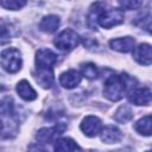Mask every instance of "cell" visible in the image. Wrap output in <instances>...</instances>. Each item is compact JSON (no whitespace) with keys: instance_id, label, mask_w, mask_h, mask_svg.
Instances as JSON below:
<instances>
[{"instance_id":"cell-1","label":"cell","mask_w":152,"mask_h":152,"mask_svg":"<svg viewBox=\"0 0 152 152\" xmlns=\"http://www.w3.org/2000/svg\"><path fill=\"white\" fill-rule=\"evenodd\" d=\"M57 62V55L50 49H39L36 53V81L43 88H51L53 84L52 68Z\"/></svg>"},{"instance_id":"cell-2","label":"cell","mask_w":152,"mask_h":152,"mask_svg":"<svg viewBox=\"0 0 152 152\" xmlns=\"http://www.w3.org/2000/svg\"><path fill=\"white\" fill-rule=\"evenodd\" d=\"M134 81L126 74L112 75L104 82L103 95L110 101H119L124 97L125 93L129 88V82Z\"/></svg>"},{"instance_id":"cell-3","label":"cell","mask_w":152,"mask_h":152,"mask_svg":"<svg viewBox=\"0 0 152 152\" xmlns=\"http://www.w3.org/2000/svg\"><path fill=\"white\" fill-rule=\"evenodd\" d=\"M21 55L15 48H8L0 55V65L5 71L10 74L19 71L21 68Z\"/></svg>"},{"instance_id":"cell-4","label":"cell","mask_w":152,"mask_h":152,"mask_svg":"<svg viewBox=\"0 0 152 152\" xmlns=\"http://www.w3.org/2000/svg\"><path fill=\"white\" fill-rule=\"evenodd\" d=\"M55 45L62 50V51H71L72 49H75L78 43H80V37L78 34L71 30V28H65L64 31H62L56 38H55Z\"/></svg>"},{"instance_id":"cell-5","label":"cell","mask_w":152,"mask_h":152,"mask_svg":"<svg viewBox=\"0 0 152 152\" xmlns=\"http://www.w3.org/2000/svg\"><path fill=\"white\" fill-rule=\"evenodd\" d=\"M124 23V12L120 8L104 10L97 18V24L104 28H110Z\"/></svg>"},{"instance_id":"cell-6","label":"cell","mask_w":152,"mask_h":152,"mask_svg":"<svg viewBox=\"0 0 152 152\" xmlns=\"http://www.w3.org/2000/svg\"><path fill=\"white\" fill-rule=\"evenodd\" d=\"M65 128H66V126L64 124H57L53 127L42 128V129H39L37 132L36 139L40 144H51V142H55L56 139L65 131Z\"/></svg>"},{"instance_id":"cell-7","label":"cell","mask_w":152,"mask_h":152,"mask_svg":"<svg viewBox=\"0 0 152 152\" xmlns=\"http://www.w3.org/2000/svg\"><path fill=\"white\" fill-rule=\"evenodd\" d=\"M102 129V122L99 118L94 115L86 116L81 124V131L87 135V137H95L97 135Z\"/></svg>"},{"instance_id":"cell-8","label":"cell","mask_w":152,"mask_h":152,"mask_svg":"<svg viewBox=\"0 0 152 152\" xmlns=\"http://www.w3.org/2000/svg\"><path fill=\"white\" fill-rule=\"evenodd\" d=\"M133 57L134 59L141 65H150L152 61V51L150 44H139L138 48L133 49Z\"/></svg>"},{"instance_id":"cell-9","label":"cell","mask_w":152,"mask_h":152,"mask_svg":"<svg viewBox=\"0 0 152 152\" xmlns=\"http://www.w3.org/2000/svg\"><path fill=\"white\" fill-rule=\"evenodd\" d=\"M128 100L135 106H147L151 102V90L150 88L134 89L129 93Z\"/></svg>"},{"instance_id":"cell-10","label":"cell","mask_w":152,"mask_h":152,"mask_svg":"<svg viewBox=\"0 0 152 152\" xmlns=\"http://www.w3.org/2000/svg\"><path fill=\"white\" fill-rule=\"evenodd\" d=\"M81 80L82 76L76 70H68L59 76V83L66 89H72L77 87L81 83Z\"/></svg>"},{"instance_id":"cell-11","label":"cell","mask_w":152,"mask_h":152,"mask_svg":"<svg viewBox=\"0 0 152 152\" xmlns=\"http://www.w3.org/2000/svg\"><path fill=\"white\" fill-rule=\"evenodd\" d=\"M135 40L132 37H124V38H114L109 40V46L119 52H129L134 49Z\"/></svg>"},{"instance_id":"cell-12","label":"cell","mask_w":152,"mask_h":152,"mask_svg":"<svg viewBox=\"0 0 152 152\" xmlns=\"http://www.w3.org/2000/svg\"><path fill=\"white\" fill-rule=\"evenodd\" d=\"M101 140L106 144H115L122 139V133L119 128L114 126H107L101 129Z\"/></svg>"},{"instance_id":"cell-13","label":"cell","mask_w":152,"mask_h":152,"mask_svg":"<svg viewBox=\"0 0 152 152\" xmlns=\"http://www.w3.org/2000/svg\"><path fill=\"white\" fill-rule=\"evenodd\" d=\"M17 93L25 101H33L37 99L36 90L31 87V84L26 80H23L17 84Z\"/></svg>"},{"instance_id":"cell-14","label":"cell","mask_w":152,"mask_h":152,"mask_svg":"<svg viewBox=\"0 0 152 152\" xmlns=\"http://www.w3.org/2000/svg\"><path fill=\"white\" fill-rule=\"evenodd\" d=\"M58 26H59V18L53 14L44 17L39 24V28L46 33H53L58 28Z\"/></svg>"},{"instance_id":"cell-15","label":"cell","mask_w":152,"mask_h":152,"mask_svg":"<svg viewBox=\"0 0 152 152\" xmlns=\"http://www.w3.org/2000/svg\"><path fill=\"white\" fill-rule=\"evenodd\" d=\"M106 10V4L97 1L95 4H93V6L90 7V11L88 13V25L91 28H96V23H97V18L99 15Z\"/></svg>"},{"instance_id":"cell-16","label":"cell","mask_w":152,"mask_h":152,"mask_svg":"<svg viewBox=\"0 0 152 152\" xmlns=\"http://www.w3.org/2000/svg\"><path fill=\"white\" fill-rule=\"evenodd\" d=\"M53 148H55V151H57V152H68V151L81 150V147H80L72 139H70V138L56 139Z\"/></svg>"},{"instance_id":"cell-17","label":"cell","mask_w":152,"mask_h":152,"mask_svg":"<svg viewBox=\"0 0 152 152\" xmlns=\"http://www.w3.org/2000/svg\"><path fill=\"white\" fill-rule=\"evenodd\" d=\"M151 127H152V120L150 115H146L144 118H141L140 120H138L134 125V129L142 135H151Z\"/></svg>"},{"instance_id":"cell-18","label":"cell","mask_w":152,"mask_h":152,"mask_svg":"<svg viewBox=\"0 0 152 152\" xmlns=\"http://www.w3.org/2000/svg\"><path fill=\"white\" fill-rule=\"evenodd\" d=\"M0 115H2L5 118H14L15 116L14 103L11 97L0 99Z\"/></svg>"},{"instance_id":"cell-19","label":"cell","mask_w":152,"mask_h":152,"mask_svg":"<svg viewBox=\"0 0 152 152\" xmlns=\"http://www.w3.org/2000/svg\"><path fill=\"white\" fill-rule=\"evenodd\" d=\"M133 110L129 106L125 104V106H121L119 107V109L115 112V115H114V119L118 121V122H121V124H125L129 120L133 119Z\"/></svg>"},{"instance_id":"cell-20","label":"cell","mask_w":152,"mask_h":152,"mask_svg":"<svg viewBox=\"0 0 152 152\" xmlns=\"http://www.w3.org/2000/svg\"><path fill=\"white\" fill-rule=\"evenodd\" d=\"M27 0H0V5L6 8V10H11V11H17L23 8L26 5Z\"/></svg>"},{"instance_id":"cell-21","label":"cell","mask_w":152,"mask_h":152,"mask_svg":"<svg viewBox=\"0 0 152 152\" xmlns=\"http://www.w3.org/2000/svg\"><path fill=\"white\" fill-rule=\"evenodd\" d=\"M81 72L84 77L89 78V80H94L97 77V68L95 64L93 63H86V64H82L81 66Z\"/></svg>"},{"instance_id":"cell-22","label":"cell","mask_w":152,"mask_h":152,"mask_svg":"<svg viewBox=\"0 0 152 152\" xmlns=\"http://www.w3.org/2000/svg\"><path fill=\"white\" fill-rule=\"evenodd\" d=\"M120 6L126 10H137L141 6L140 0H118Z\"/></svg>"},{"instance_id":"cell-23","label":"cell","mask_w":152,"mask_h":152,"mask_svg":"<svg viewBox=\"0 0 152 152\" xmlns=\"http://www.w3.org/2000/svg\"><path fill=\"white\" fill-rule=\"evenodd\" d=\"M10 38H11L10 30L5 25H0V44H5L10 42Z\"/></svg>"},{"instance_id":"cell-24","label":"cell","mask_w":152,"mask_h":152,"mask_svg":"<svg viewBox=\"0 0 152 152\" xmlns=\"http://www.w3.org/2000/svg\"><path fill=\"white\" fill-rule=\"evenodd\" d=\"M4 127H5V126H4V122H2V120L0 119V134H1L2 131H4Z\"/></svg>"}]
</instances>
